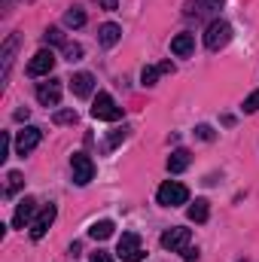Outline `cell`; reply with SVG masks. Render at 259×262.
<instances>
[{
	"label": "cell",
	"instance_id": "6da1fadb",
	"mask_svg": "<svg viewBox=\"0 0 259 262\" xmlns=\"http://www.w3.org/2000/svg\"><path fill=\"white\" fill-rule=\"evenodd\" d=\"M156 198H159L162 207H180V204L189 201V189H186L183 183H177V180H165V183L159 186Z\"/></svg>",
	"mask_w": 259,
	"mask_h": 262
},
{
	"label": "cell",
	"instance_id": "7a4b0ae2",
	"mask_svg": "<svg viewBox=\"0 0 259 262\" xmlns=\"http://www.w3.org/2000/svg\"><path fill=\"white\" fill-rule=\"evenodd\" d=\"M92 116L101 119V122H116V119H122V107L113 101V95L98 92V98H95V104H92Z\"/></svg>",
	"mask_w": 259,
	"mask_h": 262
},
{
	"label": "cell",
	"instance_id": "3957f363",
	"mask_svg": "<svg viewBox=\"0 0 259 262\" xmlns=\"http://www.w3.org/2000/svg\"><path fill=\"white\" fill-rule=\"evenodd\" d=\"M162 247L171 250V253H186L192 247V232L183 229V226H174V229H168L162 235Z\"/></svg>",
	"mask_w": 259,
	"mask_h": 262
},
{
	"label": "cell",
	"instance_id": "277c9868",
	"mask_svg": "<svg viewBox=\"0 0 259 262\" xmlns=\"http://www.w3.org/2000/svg\"><path fill=\"white\" fill-rule=\"evenodd\" d=\"M70 171H73V183L76 186H89L95 177V162L85 152H73L70 156Z\"/></svg>",
	"mask_w": 259,
	"mask_h": 262
},
{
	"label": "cell",
	"instance_id": "5b68a950",
	"mask_svg": "<svg viewBox=\"0 0 259 262\" xmlns=\"http://www.w3.org/2000/svg\"><path fill=\"white\" fill-rule=\"evenodd\" d=\"M229 40H232V28H229L226 21H210V25H207V31H204V46H207L210 52L223 49Z\"/></svg>",
	"mask_w": 259,
	"mask_h": 262
},
{
	"label": "cell",
	"instance_id": "8992f818",
	"mask_svg": "<svg viewBox=\"0 0 259 262\" xmlns=\"http://www.w3.org/2000/svg\"><path fill=\"white\" fill-rule=\"evenodd\" d=\"M119 259L122 262H140L143 259V250H140V235L137 232H125L119 238V247H116Z\"/></svg>",
	"mask_w": 259,
	"mask_h": 262
},
{
	"label": "cell",
	"instance_id": "52a82bcc",
	"mask_svg": "<svg viewBox=\"0 0 259 262\" xmlns=\"http://www.w3.org/2000/svg\"><path fill=\"white\" fill-rule=\"evenodd\" d=\"M40 140H43V128L28 125V128H21L15 134V152H18V156H28V152H34V149L40 146Z\"/></svg>",
	"mask_w": 259,
	"mask_h": 262
},
{
	"label": "cell",
	"instance_id": "ba28073f",
	"mask_svg": "<svg viewBox=\"0 0 259 262\" xmlns=\"http://www.w3.org/2000/svg\"><path fill=\"white\" fill-rule=\"evenodd\" d=\"M55 213H58V210H55V204L40 207V213H37V216H34V223H31V238H34V241H40V238L49 232V226L55 223Z\"/></svg>",
	"mask_w": 259,
	"mask_h": 262
},
{
	"label": "cell",
	"instance_id": "9c48e42d",
	"mask_svg": "<svg viewBox=\"0 0 259 262\" xmlns=\"http://www.w3.org/2000/svg\"><path fill=\"white\" fill-rule=\"evenodd\" d=\"M37 101H40L43 107H58V101H61V82H58V79L40 82V85H37Z\"/></svg>",
	"mask_w": 259,
	"mask_h": 262
},
{
	"label": "cell",
	"instance_id": "30bf717a",
	"mask_svg": "<svg viewBox=\"0 0 259 262\" xmlns=\"http://www.w3.org/2000/svg\"><path fill=\"white\" fill-rule=\"evenodd\" d=\"M34 213H37V201H34V198H21V201L15 204L12 226H15V229H25L28 223H34Z\"/></svg>",
	"mask_w": 259,
	"mask_h": 262
},
{
	"label": "cell",
	"instance_id": "8fae6325",
	"mask_svg": "<svg viewBox=\"0 0 259 262\" xmlns=\"http://www.w3.org/2000/svg\"><path fill=\"white\" fill-rule=\"evenodd\" d=\"M220 0H186V15L189 18H207L213 12H220Z\"/></svg>",
	"mask_w": 259,
	"mask_h": 262
},
{
	"label": "cell",
	"instance_id": "7c38bea8",
	"mask_svg": "<svg viewBox=\"0 0 259 262\" xmlns=\"http://www.w3.org/2000/svg\"><path fill=\"white\" fill-rule=\"evenodd\" d=\"M52 67H55V55H52V49H40V52L31 58L28 73H31V76H43V73H49Z\"/></svg>",
	"mask_w": 259,
	"mask_h": 262
},
{
	"label": "cell",
	"instance_id": "4fadbf2b",
	"mask_svg": "<svg viewBox=\"0 0 259 262\" xmlns=\"http://www.w3.org/2000/svg\"><path fill=\"white\" fill-rule=\"evenodd\" d=\"M70 89H73V95L76 98H89L92 95V89H95V76L92 73H73V79H70Z\"/></svg>",
	"mask_w": 259,
	"mask_h": 262
},
{
	"label": "cell",
	"instance_id": "5bb4252c",
	"mask_svg": "<svg viewBox=\"0 0 259 262\" xmlns=\"http://www.w3.org/2000/svg\"><path fill=\"white\" fill-rule=\"evenodd\" d=\"M119 37H122V28H119V25H113V21H107V25H101V28H98V43H101V46H107V49H110V46H116V43H119Z\"/></svg>",
	"mask_w": 259,
	"mask_h": 262
},
{
	"label": "cell",
	"instance_id": "9a60e30c",
	"mask_svg": "<svg viewBox=\"0 0 259 262\" xmlns=\"http://www.w3.org/2000/svg\"><path fill=\"white\" fill-rule=\"evenodd\" d=\"M192 49H195V37H192V34H177V37L171 40V52H174L177 58L192 55Z\"/></svg>",
	"mask_w": 259,
	"mask_h": 262
},
{
	"label": "cell",
	"instance_id": "2e32d148",
	"mask_svg": "<svg viewBox=\"0 0 259 262\" xmlns=\"http://www.w3.org/2000/svg\"><path fill=\"white\" fill-rule=\"evenodd\" d=\"M189 162H192L189 149H174V152L168 156V171H171V174H180V171L189 168Z\"/></svg>",
	"mask_w": 259,
	"mask_h": 262
},
{
	"label": "cell",
	"instance_id": "e0dca14e",
	"mask_svg": "<svg viewBox=\"0 0 259 262\" xmlns=\"http://www.w3.org/2000/svg\"><path fill=\"white\" fill-rule=\"evenodd\" d=\"M186 213H189V220H192V223H204V220L210 216V207H207V201H204V198H195Z\"/></svg>",
	"mask_w": 259,
	"mask_h": 262
},
{
	"label": "cell",
	"instance_id": "ac0fdd59",
	"mask_svg": "<svg viewBox=\"0 0 259 262\" xmlns=\"http://www.w3.org/2000/svg\"><path fill=\"white\" fill-rule=\"evenodd\" d=\"M113 229H116V226H113L110 220H98V223H95V226L89 229V235H92L95 241H107V238L113 235Z\"/></svg>",
	"mask_w": 259,
	"mask_h": 262
},
{
	"label": "cell",
	"instance_id": "d6986e66",
	"mask_svg": "<svg viewBox=\"0 0 259 262\" xmlns=\"http://www.w3.org/2000/svg\"><path fill=\"white\" fill-rule=\"evenodd\" d=\"M15 46H18V34H12V37L3 43V76L9 73V64H12V52H15Z\"/></svg>",
	"mask_w": 259,
	"mask_h": 262
},
{
	"label": "cell",
	"instance_id": "ffe728a7",
	"mask_svg": "<svg viewBox=\"0 0 259 262\" xmlns=\"http://www.w3.org/2000/svg\"><path fill=\"white\" fill-rule=\"evenodd\" d=\"M162 73H165L162 64H146V67H143V73H140V82H143V85H156Z\"/></svg>",
	"mask_w": 259,
	"mask_h": 262
},
{
	"label": "cell",
	"instance_id": "44dd1931",
	"mask_svg": "<svg viewBox=\"0 0 259 262\" xmlns=\"http://www.w3.org/2000/svg\"><path fill=\"white\" fill-rule=\"evenodd\" d=\"M64 25H67V28H82V25H85V12H82L79 6L67 9V12H64Z\"/></svg>",
	"mask_w": 259,
	"mask_h": 262
},
{
	"label": "cell",
	"instance_id": "7402d4cb",
	"mask_svg": "<svg viewBox=\"0 0 259 262\" xmlns=\"http://www.w3.org/2000/svg\"><path fill=\"white\" fill-rule=\"evenodd\" d=\"M21 183H25V177L18 171H9V177H6V195H15L21 189Z\"/></svg>",
	"mask_w": 259,
	"mask_h": 262
},
{
	"label": "cell",
	"instance_id": "603a6c76",
	"mask_svg": "<svg viewBox=\"0 0 259 262\" xmlns=\"http://www.w3.org/2000/svg\"><path fill=\"white\" fill-rule=\"evenodd\" d=\"M43 40H46L49 46H64V34H61L58 28H49V31L43 34Z\"/></svg>",
	"mask_w": 259,
	"mask_h": 262
},
{
	"label": "cell",
	"instance_id": "cb8c5ba5",
	"mask_svg": "<svg viewBox=\"0 0 259 262\" xmlns=\"http://www.w3.org/2000/svg\"><path fill=\"white\" fill-rule=\"evenodd\" d=\"M64 58L67 61H79L82 58V46L79 43H64Z\"/></svg>",
	"mask_w": 259,
	"mask_h": 262
},
{
	"label": "cell",
	"instance_id": "d4e9b609",
	"mask_svg": "<svg viewBox=\"0 0 259 262\" xmlns=\"http://www.w3.org/2000/svg\"><path fill=\"white\" fill-rule=\"evenodd\" d=\"M52 119H55V125H70V122H76V110H58Z\"/></svg>",
	"mask_w": 259,
	"mask_h": 262
},
{
	"label": "cell",
	"instance_id": "484cf974",
	"mask_svg": "<svg viewBox=\"0 0 259 262\" xmlns=\"http://www.w3.org/2000/svg\"><path fill=\"white\" fill-rule=\"evenodd\" d=\"M125 137H128V128H125V125H122V128H113V134H110V140H107V146L113 149V146H116V143H122Z\"/></svg>",
	"mask_w": 259,
	"mask_h": 262
},
{
	"label": "cell",
	"instance_id": "4316f807",
	"mask_svg": "<svg viewBox=\"0 0 259 262\" xmlns=\"http://www.w3.org/2000/svg\"><path fill=\"white\" fill-rule=\"evenodd\" d=\"M9 143H12V140H9V131H3V134H0V162L9 159Z\"/></svg>",
	"mask_w": 259,
	"mask_h": 262
},
{
	"label": "cell",
	"instance_id": "83f0119b",
	"mask_svg": "<svg viewBox=\"0 0 259 262\" xmlns=\"http://www.w3.org/2000/svg\"><path fill=\"white\" fill-rule=\"evenodd\" d=\"M244 110H247V113H256V110H259V89L253 92V95H247V101H244Z\"/></svg>",
	"mask_w": 259,
	"mask_h": 262
},
{
	"label": "cell",
	"instance_id": "f1b7e54d",
	"mask_svg": "<svg viewBox=\"0 0 259 262\" xmlns=\"http://www.w3.org/2000/svg\"><path fill=\"white\" fill-rule=\"evenodd\" d=\"M92 262H113V256L104 253V250H98V253H92Z\"/></svg>",
	"mask_w": 259,
	"mask_h": 262
},
{
	"label": "cell",
	"instance_id": "f546056e",
	"mask_svg": "<svg viewBox=\"0 0 259 262\" xmlns=\"http://www.w3.org/2000/svg\"><path fill=\"white\" fill-rule=\"evenodd\" d=\"M198 137H201V140H210V137H213V131L207 128V125H198Z\"/></svg>",
	"mask_w": 259,
	"mask_h": 262
},
{
	"label": "cell",
	"instance_id": "4dcf8cb0",
	"mask_svg": "<svg viewBox=\"0 0 259 262\" xmlns=\"http://www.w3.org/2000/svg\"><path fill=\"white\" fill-rule=\"evenodd\" d=\"M98 6H101V9H110V12H113V9H116L119 3H116V0H98Z\"/></svg>",
	"mask_w": 259,
	"mask_h": 262
},
{
	"label": "cell",
	"instance_id": "1f68e13d",
	"mask_svg": "<svg viewBox=\"0 0 259 262\" xmlns=\"http://www.w3.org/2000/svg\"><path fill=\"white\" fill-rule=\"evenodd\" d=\"M183 259H186V262H198V250H195V247H189V250L183 253Z\"/></svg>",
	"mask_w": 259,
	"mask_h": 262
}]
</instances>
